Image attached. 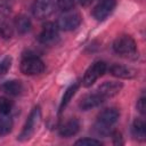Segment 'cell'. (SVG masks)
I'll list each match as a JSON object with an SVG mask.
<instances>
[{
    "mask_svg": "<svg viewBox=\"0 0 146 146\" xmlns=\"http://www.w3.org/2000/svg\"><path fill=\"white\" fill-rule=\"evenodd\" d=\"M14 27L17 30V32L19 34H25L27 33L31 27H32V23L30 21V18L25 15H19L15 18V22H14Z\"/></svg>",
    "mask_w": 146,
    "mask_h": 146,
    "instance_id": "obj_16",
    "label": "cell"
},
{
    "mask_svg": "<svg viewBox=\"0 0 146 146\" xmlns=\"http://www.w3.org/2000/svg\"><path fill=\"white\" fill-rule=\"evenodd\" d=\"M55 8L54 0H34L32 5V14L38 19L49 17Z\"/></svg>",
    "mask_w": 146,
    "mask_h": 146,
    "instance_id": "obj_8",
    "label": "cell"
},
{
    "mask_svg": "<svg viewBox=\"0 0 146 146\" xmlns=\"http://www.w3.org/2000/svg\"><path fill=\"white\" fill-rule=\"evenodd\" d=\"M108 72L116 78L120 79H132L137 75V71L130 66L127 65H120V64H113L108 67Z\"/></svg>",
    "mask_w": 146,
    "mask_h": 146,
    "instance_id": "obj_11",
    "label": "cell"
},
{
    "mask_svg": "<svg viewBox=\"0 0 146 146\" xmlns=\"http://www.w3.org/2000/svg\"><path fill=\"white\" fill-rule=\"evenodd\" d=\"M82 17L78 11L66 10L64 14H62L57 19V26L59 30L63 31H72L76 29L81 24Z\"/></svg>",
    "mask_w": 146,
    "mask_h": 146,
    "instance_id": "obj_5",
    "label": "cell"
},
{
    "mask_svg": "<svg viewBox=\"0 0 146 146\" xmlns=\"http://www.w3.org/2000/svg\"><path fill=\"white\" fill-rule=\"evenodd\" d=\"M113 50L125 58L135 59L138 57L136 41L130 35H121L113 42Z\"/></svg>",
    "mask_w": 146,
    "mask_h": 146,
    "instance_id": "obj_2",
    "label": "cell"
},
{
    "mask_svg": "<svg viewBox=\"0 0 146 146\" xmlns=\"http://www.w3.org/2000/svg\"><path fill=\"white\" fill-rule=\"evenodd\" d=\"M13 129V120L8 114H0V135H7Z\"/></svg>",
    "mask_w": 146,
    "mask_h": 146,
    "instance_id": "obj_19",
    "label": "cell"
},
{
    "mask_svg": "<svg viewBox=\"0 0 146 146\" xmlns=\"http://www.w3.org/2000/svg\"><path fill=\"white\" fill-rule=\"evenodd\" d=\"M44 63L34 55L25 56L21 62V71L26 75H38L44 71Z\"/></svg>",
    "mask_w": 146,
    "mask_h": 146,
    "instance_id": "obj_4",
    "label": "cell"
},
{
    "mask_svg": "<svg viewBox=\"0 0 146 146\" xmlns=\"http://www.w3.org/2000/svg\"><path fill=\"white\" fill-rule=\"evenodd\" d=\"M105 99L98 94V92H95V94H89V95H86L79 103V106L82 111H88V110H91L94 107H97L99 106L102 103H104Z\"/></svg>",
    "mask_w": 146,
    "mask_h": 146,
    "instance_id": "obj_13",
    "label": "cell"
},
{
    "mask_svg": "<svg viewBox=\"0 0 146 146\" xmlns=\"http://www.w3.org/2000/svg\"><path fill=\"white\" fill-rule=\"evenodd\" d=\"M107 70V66H106V63L102 62V60H98V62H95L84 73L83 75V79H82V84L83 87H91Z\"/></svg>",
    "mask_w": 146,
    "mask_h": 146,
    "instance_id": "obj_6",
    "label": "cell"
},
{
    "mask_svg": "<svg viewBox=\"0 0 146 146\" xmlns=\"http://www.w3.org/2000/svg\"><path fill=\"white\" fill-rule=\"evenodd\" d=\"M79 86H80L79 82H74V83H72V84L65 90V92H64V95H63V97H62L60 104H59V113H62V112L65 110V107L68 105V103L71 102V99L73 98V96L75 95V92L78 91Z\"/></svg>",
    "mask_w": 146,
    "mask_h": 146,
    "instance_id": "obj_15",
    "label": "cell"
},
{
    "mask_svg": "<svg viewBox=\"0 0 146 146\" xmlns=\"http://www.w3.org/2000/svg\"><path fill=\"white\" fill-rule=\"evenodd\" d=\"M137 108H138V111H139L143 115L146 114V98H145L144 95L139 98V100H138V103H137Z\"/></svg>",
    "mask_w": 146,
    "mask_h": 146,
    "instance_id": "obj_24",
    "label": "cell"
},
{
    "mask_svg": "<svg viewBox=\"0 0 146 146\" xmlns=\"http://www.w3.org/2000/svg\"><path fill=\"white\" fill-rule=\"evenodd\" d=\"M55 2L64 11L71 10L74 7V0H55Z\"/></svg>",
    "mask_w": 146,
    "mask_h": 146,
    "instance_id": "obj_22",
    "label": "cell"
},
{
    "mask_svg": "<svg viewBox=\"0 0 146 146\" xmlns=\"http://www.w3.org/2000/svg\"><path fill=\"white\" fill-rule=\"evenodd\" d=\"M91 1H92V0H80L81 5H83V6H87V5H89Z\"/></svg>",
    "mask_w": 146,
    "mask_h": 146,
    "instance_id": "obj_26",
    "label": "cell"
},
{
    "mask_svg": "<svg viewBox=\"0 0 146 146\" xmlns=\"http://www.w3.org/2000/svg\"><path fill=\"white\" fill-rule=\"evenodd\" d=\"M122 83L120 82H116V81H106L104 82L103 84L99 86L97 92L106 100L107 98H111V97H114L115 95H117L121 89H122Z\"/></svg>",
    "mask_w": 146,
    "mask_h": 146,
    "instance_id": "obj_10",
    "label": "cell"
},
{
    "mask_svg": "<svg viewBox=\"0 0 146 146\" xmlns=\"http://www.w3.org/2000/svg\"><path fill=\"white\" fill-rule=\"evenodd\" d=\"M115 0H100L92 10V16L97 21L106 19L115 8Z\"/></svg>",
    "mask_w": 146,
    "mask_h": 146,
    "instance_id": "obj_9",
    "label": "cell"
},
{
    "mask_svg": "<svg viewBox=\"0 0 146 146\" xmlns=\"http://www.w3.org/2000/svg\"><path fill=\"white\" fill-rule=\"evenodd\" d=\"M0 90L9 96H18L23 91V83L19 80H9L0 84Z\"/></svg>",
    "mask_w": 146,
    "mask_h": 146,
    "instance_id": "obj_14",
    "label": "cell"
},
{
    "mask_svg": "<svg viewBox=\"0 0 146 146\" xmlns=\"http://www.w3.org/2000/svg\"><path fill=\"white\" fill-rule=\"evenodd\" d=\"M132 135L137 140L144 141L146 139V123L141 119H136L132 123Z\"/></svg>",
    "mask_w": 146,
    "mask_h": 146,
    "instance_id": "obj_17",
    "label": "cell"
},
{
    "mask_svg": "<svg viewBox=\"0 0 146 146\" xmlns=\"http://www.w3.org/2000/svg\"><path fill=\"white\" fill-rule=\"evenodd\" d=\"M40 119H41V111H40V107L36 106L32 110V112L30 113L19 136H18V140L21 141H25V140H29L35 132L39 123H40Z\"/></svg>",
    "mask_w": 146,
    "mask_h": 146,
    "instance_id": "obj_3",
    "label": "cell"
},
{
    "mask_svg": "<svg viewBox=\"0 0 146 146\" xmlns=\"http://www.w3.org/2000/svg\"><path fill=\"white\" fill-rule=\"evenodd\" d=\"M14 34V27L13 25L6 19L3 15L0 14V35L5 39L11 38Z\"/></svg>",
    "mask_w": 146,
    "mask_h": 146,
    "instance_id": "obj_18",
    "label": "cell"
},
{
    "mask_svg": "<svg viewBox=\"0 0 146 146\" xmlns=\"http://www.w3.org/2000/svg\"><path fill=\"white\" fill-rule=\"evenodd\" d=\"M75 145H94V146H99V145H102V141L97 140V139H92V138H83V139L76 140Z\"/></svg>",
    "mask_w": 146,
    "mask_h": 146,
    "instance_id": "obj_23",
    "label": "cell"
},
{
    "mask_svg": "<svg viewBox=\"0 0 146 146\" xmlns=\"http://www.w3.org/2000/svg\"><path fill=\"white\" fill-rule=\"evenodd\" d=\"M120 112L115 107H108L103 110L97 117V122L95 124V130L98 135L107 136L110 135L111 127L119 120Z\"/></svg>",
    "mask_w": 146,
    "mask_h": 146,
    "instance_id": "obj_1",
    "label": "cell"
},
{
    "mask_svg": "<svg viewBox=\"0 0 146 146\" xmlns=\"http://www.w3.org/2000/svg\"><path fill=\"white\" fill-rule=\"evenodd\" d=\"M58 26L54 22H47L43 26L42 30L39 34V42L46 46L52 44L58 40Z\"/></svg>",
    "mask_w": 146,
    "mask_h": 146,
    "instance_id": "obj_7",
    "label": "cell"
},
{
    "mask_svg": "<svg viewBox=\"0 0 146 146\" xmlns=\"http://www.w3.org/2000/svg\"><path fill=\"white\" fill-rule=\"evenodd\" d=\"M13 110V103L7 97L0 96V114H10Z\"/></svg>",
    "mask_w": 146,
    "mask_h": 146,
    "instance_id": "obj_20",
    "label": "cell"
},
{
    "mask_svg": "<svg viewBox=\"0 0 146 146\" xmlns=\"http://www.w3.org/2000/svg\"><path fill=\"white\" fill-rule=\"evenodd\" d=\"M80 130V122L78 119H70L67 121H65L58 129V133L59 136L62 137H65V138H68V137H72L74 135L78 133V131Z\"/></svg>",
    "mask_w": 146,
    "mask_h": 146,
    "instance_id": "obj_12",
    "label": "cell"
},
{
    "mask_svg": "<svg viewBox=\"0 0 146 146\" xmlns=\"http://www.w3.org/2000/svg\"><path fill=\"white\" fill-rule=\"evenodd\" d=\"M112 137H113V141L114 144H122V140H121V133L117 132V131H114L112 133Z\"/></svg>",
    "mask_w": 146,
    "mask_h": 146,
    "instance_id": "obj_25",
    "label": "cell"
},
{
    "mask_svg": "<svg viewBox=\"0 0 146 146\" xmlns=\"http://www.w3.org/2000/svg\"><path fill=\"white\" fill-rule=\"evenodd\" d=\"M11 62H13V59H11L10 56H6V57H3V59L0 62V78L3 76V75H6L7 72L10 70Z\"/></svg>",
    "mask_w": 146,
    "mask_h": 146,
    "instance_id": "obj_21",
    "label": "cell"
}]
</instances>
